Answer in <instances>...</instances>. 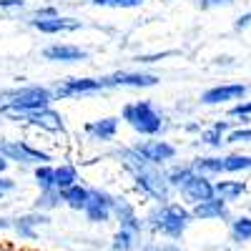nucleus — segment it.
<instances>
[{"label": "nucleus", "instance_id": "a211bd4d", "mask_svg": "<svg viewBox=\"0 0 251 251\" xmlns=\"http://www.w3.org/2000/svg\"><path fill=\"white\" fill-rule=\"evenodd\" d=\"M55 191L63 194V191H68V188H73L78 183V169L73 163H60L55 166Z\"/></svg>", "mask_w": 251, "mask_h": 251}, {"label": "nucleus", "instance_id": "58836bf2", "mask_svg": "<svg viewBox=\"0 0 251 251\" xmlns=\"http://www.w3.org/2000/svg\"><path fill=\"white\" fill-rule=\"evenodd\" d=\"M5 228H13V221L10 219H0V231H5Z\"/></svg>", "mask_w": 251, "mask_h": 251}, {"label": "nucleus", "instance_id": "0eeeda50", "mask_svg": "<svg viewBox=\"0 0 251 251\" xmlns=\"http://www.w3.org/2000/svg\"><path fill=\"white\" fill-rule=\"evenodd\" d=\"M100 83H103V88H151L158 83V75L118 71V73H111V75H103Z\"/></svg>", "mask_w": 251, "mask_h": 251}, {"label": "nucleus", "instance_id": "e433bc0d", "mask_svg": "<svg viewBox=\"0 0 251 251\" xmlns=\"http://www.w3.org/2000/svg\"><path fill=\"white\" fill-rule=\"evenodd\" d=\"M251 25V13H246V15H241L239 20H236V30H244V28H249Z\"/></svg>", "mask_w": 251, "mask_h": 251}, {"label": "nucleus", "instance_id": "f3484780", "mask_svg": "<svg viewBox=\"0 0 251 251\" xmlns=\"http://www.w3.org/2000/svg\"><path fill=\"white\" fill-rule=\"evenodd\" d=\"M116 133H118V118H113V116L86 123V136L91 141H113Z\"/></svg>", "mask_w": 251, "mask_h": 251}, {"label": "nucleus", "instance_id": "f8f14e48", "mask_svg": "<svg viewBox=\"0 0 251 251\" xmlns=\"http://www.w3.org/2000/svg\"><path fill=\"white\" fill-rule=\"evenodd\" d=\"M244 93H246V86H241V83H226V86L208 88L201 96V103L216 106V103H224V100H239V98H244Z\"/></svg>", "mask_w": 251, "mask_h": 251}, {"label": "nucleus", "instance_id": "a878e982", "mask_svg": "<svg viewBox=\"0 0 251 251\" xmlns=\"http://www.w3.org/2000/svg\"><path fill=\"white\" fill-rule=\"evenodd\" d=\"M55 166H35V183L40 186V191H53L55 188Z\"/></svg>", "mask_w": 251, "mask_h": 251}, {"label": "nucleus", "instance_id": "5701e85b", "mask_svg": "<svg viewBox=\"0 0 251 251\" xmlns=\"http://www.w3.org/2000/svg\"><path fill=\"white\" fill-rule=\"evenodd\" d=\"M194 176V169H191V163L188 166H174V169L166 171V178H169V186H171V191H178V188Z\"/></svg>", "mask_w": 251, "mask_h": 251}, {"label": "nucleus", "instance_id": "4be33fe9", "mask_svg": "<svg viewBox=\"0 0 251 251\" xmlns=\"http://www.w3.org/2000/svg\"><path fill=\"white\" fill-rule=\"evenodd\" d=\"M138 244H141V236H133L131 231L118 228L113 234V241H111V251H136Z\"/></svg>", "mask_w": 251, "mask_h": 251}, {"label": "nucleus", "instance_id": "b1692460", "mask_svg": "<svg viewBox=\"0 0 251 251\" xmlns=\"http://www.w3.org/2000/svg\"><path fill=\"white\" fill-rule=\"evenodd\" d=\"M231 239L234 244L251 241V216H239L231 221Z\"/></svg>", "mask_w": 251, "mask_h": 251}, {"label": "nucleus", "instance_id": "4c0bfd02", "mask_svg": "<svg viewBox=\"0 0 251 251\" xmlns=\"http://www.w3.org/2000/svg\"><path fill=\"white\" fill-rule=\"evenodd\" d=\"M158 251H183L178 244H158Z\"/></svg>", "mask_w": 251, "mask_h": 251}, {"label": "nucleus", "instance_id": "f704fd0d", "mask_svg": "<svg viewBox=\"0 0 251 251\" xmlns=\"http://www.w3.org/2000/svg\"><path fill=\"white\" fill-rule=\"evenodd\" d=\"M234 0H199V8L206 10V8H216V5H231Z\"/></svg>", "mask_w": 251, "mask_h": 251}, {"label": "nucleus", "instance_id": "cd10ccee", "mask_svg": "<svg viewBox=\"0 0 251 251\" xmlns=\"http://www.w3.org/2000/svg\"><path fill=\"white\" fill-rule=\"evenodd\" d=\"M63 201H60V194L55 191H40V196H38V201H35V211H53V208H58Z\"/></svg>", "mask_w": 251, "mask_h": 251}, {"label": "nucleus", "instance_id": "7c9ffc66", "mask_svg": "<svg viewBox=\"0 0 251 251\" xmlns=\"http://www.w3.org/2000/svg\"><path fill=\"white\" fill-rule=\"evenodd\" d=\"M228 143H251V128H236L226 136Z\"/></svg>", "mask_w": 251, "mask_h": 251}, {"label": "nucleus", "instance_id": "412c9836", "mask_svg": "<svg viewBox=\"0 0 251 251\" xmlns=\"http://www.w3.org/2000/svg\"><path fill=\"white\" fill-rule=\"evenodd\" d=\"M191 169H194V174L206 176V178L219 176V174H224V158H194Z\"/></svg>", "mask_w": 251, "mask_h": 251}, {"label": "nucleus", "instance_id": "4468645a", "mask_svg": "<svg viewBox=\"0 0 251 251\" xmlns=\"http://www.w3.org/2000/svg\"><path fill=\"white\" fill-rule=\"evenodd\" d=\"M43 58L55 60V63H75V60H88V50L71 46V43H55L43 50Z\"/></svg>", "mask_w": 251, "mask_h": 251}, {"label": "nucleus", "instance_id": "f03ea898", "mask_svg": "<svg viewBox=\"0 0 251 251\" xmlns=\"http://www.w3.org/2000/svg\"><path fill=\"white\" fill-rule=\"evenodd\" d=\"M191 221H194L191 211H188L183 203L171 201V203H163V206H153L149 211V216L143 219V226L149 228L151 234H161L166 239L176 241V239L183 236V231L188 228Z\"/></svg>", "mask_w": 251, "mask_h": 251}, {"label": "nucleus", "instance_id": "6e6552de", "mask_svg": "<svg viewBox=\"0 0 251 251\" xmlns=\"http://www.w3.org/2000/svg\"><path fill=\"white\" fill-rule=\"evenodd\" d=\"M103 88L100 78H66L60 80L53 96L55 98H78V96H91V93H100Z\"/></svg>", "mask_w": 251, "mask_h": 251}, {"label": "nucleus", "instance_id": "2eb2a0df", "mask_svg": "<svg viewBox=\"0 0 251 251\" xmlns=\"http://www.w3.org/2000/svg\"><path fill=\"white\" fill-rule=\"evenodd\" d=\"M28 23L40 30V33H46V35H55V33H73V30H80V20L75 18H50V20H28Z\"/></svg>", "mask_w": 251, "mask_h": 251}, {"label": "nucleus", "instance_id": "dca6fc26", "mask_svg": "<svg viewBox=\"0 0 251 251\" xmlns=\"http://www.w3.org/2000/svg\"><path fill=\"white\" fill-rule=\"evenodd\" d=\"M191 216L201 219V221H206V219H228V208H226V201L214 196V199H208L203 203L191 206Z\"/></svg>", "mask_w": 251, "mask_h": 251}, {"label": "nucleus", "instance_id": "c9c22d12", "mask_svg": "<svg viewBox=\"0 0 251 251\" xmlns=\"http://www.w3.org/2000/svg\"><path fill=\"white\" fill-rule=\"evenodd\" d=\"M15 188V181L13 178H5V176H0V199H3L8 191H13Z\"/></svg>", "mask_w": 251, "mask_h": 251}, {"label": "nucleus", "instance_id": "ea45409f", "mask_svg": "<svg viewBox=\"0 0 251 251\" xmlns=\"http://www.w3.org/2000/svg\"><path fill=\"white\" fill-rule=\"evenodd\" d=\"M5 169H8V161H5L3 156H0V176H3V171H5Z\"/></svg>", "mask_w": 251, "mask_h": 251}, {"label": "nucleus", "instance_id": "bb28decb", "mask_svg": "<svg viewBox=\"0 0 251 251\" xmlns=\"http://www.w3.org/2000/svg\"><path fill=\"white\" fill-rule=\"evenodd\" d=\"M234 171H251V156H226L224 158V174H234Z\"/></svg>", "mask_w": 251, "mask_h": 251}, {"label": "nucleus", "instance_id": "473e14b6", "mask_svg": "<svg viewBox=\"0 0 251 251\" xmlns=\"http://www.w3.org/2000/svg\"><path fill=\"white\" fill-rule=\"evenodd\" d=\"M0 10H25V0H0Z\"/></svg>", "mask_w": 251, "mask_h": 251}, {"label": "nucleus", "instance_id": "a19ab883", "mask_svg": "<svg viewBox=\"0 0 251 251\" xmlns=\"http://www.w3.org/2000/svg\"><path fill=\"white\" fill-rule=\"evenodd\" d=\"M0 251H15L13 246H8V244H0Z\"/></svg>", "mask_w": 251, "mask_h": 251}, {"label": "nucleus", "instance_id": "9d476101", "mask_svg": "<svg viewBox=\"0 0 251 251\" xmlns=\"http://www.w3.org/2000/svg\"><path fill=\"white\" fill-rule=\"evenodd\" d=\"M178 194H181V199H183V206H186V203L196 206V203H203V201H208V199H214V183L208 181L206 176L194 174L191 178H188V181L178 188Z\"/></svg>", "mask_w": 251, "mask_h": 251}, {"label": "nucleus", "instance_id": "9b49d317", "mask_svg": "<svg viewBox=\"0 0 251 251\" xmlns=\"http://www.w3.org/2000/svg\"><path fill=\"white\" fill-rule=\"evenodd\" d=\"M113 219L121 224L123 231H131L133 236H143V231H146V226L138 219L133 203L126 201V199H116V203H113Z\"/></svg>", "mask_w": 251, "mask_h": 251}, {"label": "nucleus", "instance_id": "72a5a7b5", "mask_svg": "<svg viewBox=\"0 0 251 251\" xmlns=\"http://www.w3.org/2000/svg\"><path fill=\"white\" fill-rule=\"evenodd\" d=\"M171 53H151V55H138L136 63H156V60H163V58H169Z\"/></svg>", "mask_w": 251, "mask_h": 251}, {"label": "nucleus", "instance_id": "c85d7f7f", "mask_svg": "<svg viewBox=\"0 0 251 251\" xmlns=\"http://www.w3.org/2000/svg\"><path fill=\"white\" fill-rule=\"evenodd\" d=\"M98 8H141L143 0H88Z\"/></svg>", "mask_w": 251, "mask_h": 251}, {"label": "nucleus", "instance_id": "393cba45", "mask_svg": "<svg viewBox=\"0 0 251 251\" xmlns=\"http://www.w3.org/2000/svg\"><path fill=\"white\" fill-rule=\"evenodd\" d=\"M226 131H228V123L226 121H219V123H214V128H208V131L201 133V141L208 143V146H214V149H221V143H226L224 141V133Z\"/></svg>", "mask_w": 251, "mask_h": 251}, {"label": "nucleus", "instance_id": "20e7f679", "mask_svg": "<svg viewBox=\"0 0 251 251\" xmlns=\"http://www.w3.org/2000/svg\"><path fill=\"white\" fill-rule=\"evenodd\" d=\"M55 100L53 91L46 86H20V88H8L0 91V103H5L8 108H15L20 113H30L40 108H50Z\"/></svg>", "mask_w": 251, "mask_h": 251}, {"label": "nucleus", "instance_id": "f257e3e1", "mask_svg": "<svg viewBox=\"0 0 251 251\" xmlns=\"http://www.w3.org/2000/svg\"><path fill=\"white\" fill-rule=\"evenodd\" d=\"M116 156L123 169L131 174V178L136 181V188L146 199L156 201L158 206L171 203V186H169V178H166V171L161 166L143 161L133 149H118Z\"/></svg>", "mask_w": 251, "mask_h": 251}, {"label": "nucleus", "instance_id": "6ab92c4d", "mask_svg": "<svg viewBox=\"0 0 251 251\" xmlns=\"http://www.w3.org/2000/svg\"><path fill=\"white\" fill-rule=\"evenodd\" d=\"M88 196H91V188L75 183L73 188H68V191L60 194V201L66 203V206H71L73 211H83V208H86V203H88Z\"/></svg>", "mask_w": 251, "mask_h": 251}, {"label": "nucleus", "instance_id": "aec40b11", "mask_svg": "<svg viewBox=\"0 0 251 251\" xmlns=\"http://www.w3.org/2000/svg\"><path fill=\"white\" fill-rule=\"evenodd\" d=\"M246 194V183L244 181H216L214 183V196L221 201H236Z\"/></svg>", "mask_w": 251, "mask_h": 251}, {"label": "nucleus", "instance_id": "c756f323", "mask_svg": "<svg viewBox=\"0 0 251 251\" xmlns=\"http://www.w3.org/2000/svg\"><path fill=\"white\" fill-rule=\"evenodd\" d=\"M60 13H58V8H53V5H46V8H35L33 10V15H30V20H50V18H58Z\"/></svg>", "mask_w": 251, "mask_h": 251}, {"label": "nucleus", "instance_id": "1a4fd4ad", "mask_svg": "<svg viewBox=\"0 0 251 251\" xmlns=\"http://www.w3.org/2000/svg\"><path fill=\"white\" fill-rule=\"evenodd\" d=\"M131 149L143 158L149 161L153 166H163L176 158V149L169 143V141H138L136 146H131Z\"/></svg>", "mask_w": 251, "mask_h": 251}, {"label": "nucleus", "instance_id": "2f4dec72", "mask_svg": "<svg viewBox=\"0 0 251 251\" xmlns=\"http://www.w3.org/2000/svg\"><path fill=\"white\" fill-rule=\"evenodd\" d=\"M228 116H231V118H249V116H251V100L236 103V106L228 111Z\"/></svg>", "mask_w": 251, "mask_h": 251}, {"label": "nucleus", "instance_id": "ddd939ff", "mask_svg": "<svg viewBox=\"0 0 251 251\" xmlns=\"http://www.w3.org/2000/svg\"><path fill=\"white\" fill-rule=\"evenodd\" d=\"M43 224H50V219H48L46 214H40V211H33V214L18 216V219L13 221V228H15V234H18L20 239L35 241V239H38V231H35V228L43 226Z\"/></svg>", "mask_w": 251, "mask_h": 251}, {"label": "nucleus", "instance_id": "7ed1b4c3", "mask_svg": "<svg viewBox=\"0 0 251 251\" xmlns=\"http://www.w3.org/2000/svg\"><path fill=\"white\" fill-rule=\"evenodd\" d=\"M123 121L141 136H158L166 128V116L153 106L151 100H136V103H126L121 111Z\"/></svg>", "mask_w": 251, "mask_h": 251}, {"label": "nucleus", "instance_id": "423d86ee", "mask_svg": "<svg viewBox=\"0 0 251 251\" xmlns=\"http://www.w3.org/2000/svg\"><path fill=\"white\" fill-rule=\"evenodd\" d=\"M113 203H116V196H111L103 188H91V196L83 214H86L91 224H108L113 219Z\"/></svg>", "mask_w": 251, "mask_h": 251}, {"label": "nucleus", "instance_id": "39448f33", "mask_svg": "<svg viewBox=\"0 0 251 251\" xmlns=\"http://www.w3.org/2000/svg\"><path fill=\"white\" fill-rule=\"evenodd\" d=\"M0 156H3L8 163L10 161H18V163H35V166H48L50 161V153L40 151V149H33L25 141H0Z\"/></svg>", "mask_w": 251, "mask_h": 251}]
</instances>
